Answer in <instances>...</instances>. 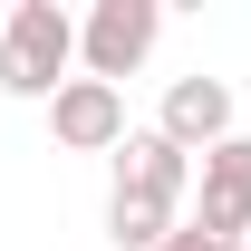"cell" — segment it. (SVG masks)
Masks as SVG:
<instances>
[{"label":"cell","instance_id":"1","mask_svg":"<svg viewBox=\"0 0 251 251\" xmlns=\"http://www.w3.org/2000/svg\"><path fill=\"white\" fill-rule=\"evenodd\" d=\"M68 68H77V20L58 0H20L0 20V87L10 97H58Z\"/></svg>","mask_w":251,"mask_h":251},{"label":"cell","instance_id":"7","mask_svg":"<svg viewBox=\"0 0 251 251\" xmlns=\"http://www.w3.org/2000/svg\"><path fill=\"white\" fill-rule=\"evenodd\" d=\"M174 222H184L174 203H135V193H106V242H116V251H155Z\"/></svg>","mask_w":251,"mask_h":251},{"label":"cell","instance_id":"4","mask_svg":"<svg viewBox=\"0 0 251 251\" xmlns=\"http://www.w3.org/2000/svg\"><path fill=\"white\" fill-rule=\"evenodd\" d=\"M155 135L174 145V155H213L222 135H232V87H222V77H203V68H193V77H174V87H164V106H155Z\"/></svg>","mask_w":251,"mask_h":251},{"label":"cell","instance_id":"2","mask_svg":"<svg viewBox=\"0 0 251 251\" xmlns=\"http://www.w3.org/2000/svg\"><path fill=\"white\" fill-rule=\"evenodd\" d=\"M155 39H164L155 0H97L87 20H77V77L116 87V77H135V68L155 58Z\"/></svg>","mask_w":251,"mask_h":251},{"label":"cell","instance_id":"8","mask_svg":"<svg viewBox=\"0 0 251 251\" xmlns=\"http://www.w3.org/2000/svg\"><path fill=\"white\" fill-rule=\"evenodd\" d=\"M155 251H242V242H213V232H203V222H174V232H164Z\"/></svg>","mask_w":251,"mask_h":251},{"label":"cell","instance_id":"6","mask_svg":"<svg viewBox=\"0 0 251 251\" xmlns=\"http://www.w3.org/2000/svg\"><path fill=\"white\" fill-rule=\"evenodd\" d=\"M116 193H135V203H174V213H184L193 155H174L155 126H126V145H116Z\"/></svg>","mask_w":251,"mask_h":251},{"label":"cell","instance_id":"5","mask_svg":"<svg viewBox=\"0 0 251 251\" xmlns=\"http://www.w3.org/2000/svg\"><path fill=\"white\" fill-rule=\"evenodd\" d=\"M49 135L68 155H116L126 145V87H97V77H68L49 97Z\"/></svg>","mask_w":251,"mask_h":251},{"label":"cell","instance_id":"9","mask_svg":"<svg viewBox=\"0 0 251 251\" xmlns=\"http://www.w3.org/2000/svg\"><path fill=\"white\" fill-rule=\"evenodd\" d=\"M242 251H251V242H242Z\"/></svg>","mask_w":251,"mask_h":251},{"label":"cell","instance_id":"3","mask_svg":"<svg viewBox=\"0 0 251 251\" xmlns=\"http://www.w3.org/2000/svg\"><path fill=\"white\" fill-rule=\"evenodd\" d=\"M213 242H251V135H222L213 155H193V213Z\"/></svg>","mask_w":251,"mask_h":251}]
</instances>
